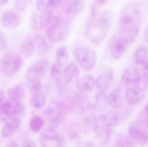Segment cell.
<instances>
[{
	"label": "cell",
	"mask_w": 148,
	"mask_h": 147,
	"mask_svg": "<svg viewBox=\"0 0 148 147\" xmlns=\"http://www.w3.org/2000/svg\"><path fill=\"white\" fill-rule=\"evenodd\" d=\"M70 20L62 16L55 17L52 23L47 27L46 35L51 41L60 42L66 39L70 32Z\"/></svg>",
	"instance_id": "cell-1"
},
{
	"label": "cell",
	"mask_w": 148,
	"mask_h": 147,
	"mask_svg": "<svg viewBox=\"0 0 148 147\" xmlns=\"http://www.w3.org/2000/svg\"><path fill=\"white\" fill-rule=\"evenodd\" d=\"M113 14L109 10L103 11L99 16L97 21L96 20L92 21H90L87 25V32L94 27L98 28L99 32L98 36L93 41L94 43L100 44L106 38L113 25Z\"/></svg>",
	"instance_id": "cell-2"
},
{
	"label": "cell",
	"mask_w": 148,
	"mask_h": 147,
	"mask_svg": "<svg viewBox=\"0 0 148 147\" xmlns=\"http://www.w3.org/2000/svg\"><path fill=\"white\" fill-rule=\"evenodd\" d=\"M142 16L140 4L134 1L129 2L123 5L120 11V26L138 25L141 20Z\"/></svg>",
	"instance_id": "cell-3"
},
{
	"label": "cell",
	"mask_w": 148,
	"mask_h": 147,
	"mask_svg": "<svg viewBox=\"0 0 148 147\" xmlns=\"http://www.w3.org/2000/svg\"><path fill=\"white\" fill-rule=\"evenodd\" d=\"M23 65V60L19 54L14 51L4 54L0 62V70L3 74L11 77L17 73Z\"/></svg>",
	"instance_id": "cell-4"
},
{
	"label": "cell",
	"mask_w": 148,
	"mask_h": 147,
	"mask_svg": "<svg viewBox=\"0 0 148 147\" xmlns=\"http://www.w3.org/2000/svg\"><path fill=\"white\" fill-rule=\"evenodd\" d=\"M77 61L85 70L91 71L95 68L97 60V54L93 48L87 47H78L75 50Z\"/></svg>",
	"instance_id": "cell-5"
},
{
	"label": "cell",
	"mask_w": 148,
	"mask_h": 147,
	"mask_svg": "<svg viewBox=\"0 0 148 147\" xmlns=\"http://www.w3.org/2000/svg\"><path fill=\"white\" fill-rule=\"evenodd\" d=\"M130 45L118 33L114 35L110 39L109 44V51L110 56L115 59L121 58L127 52Z\"/></svg>",
	"instance_id": "cell-6"
},
{
	"label": "cell",
	"mask_w": 148,
	"mask_h": 147,
	"mask_svg": "<svg viewBox=\"0 0 148 147\" xmlns=\"http://www.w3.org/2000/svg\"><path fill=\"white\" fill-rule=\"evenodd\" d=\"M128 134L134 142L140 146H144L148 142V128L138 120L130 123Z\"/></svg>",
	"instance_id": "cell-7"
},
{
	"label": "cell",
	"mask_w": 148,
	"mask_h": 147,
	"mask_svg": "<svg viewBox=\"0 0 148 147\" xmlns=\"http://www.w3.org/2000/svg\"><path fill=\"white\" fill-rule=\"evenodd\" d=\"M49 63L46 59H41L30 66L26 73V79L29 82L43 78L49 69Z\"/></svg>",
	"instance_id": "cell-8"
},
{
	"label": "cell",
	"mask_w": 148,
	"mask_h": 147,
	"mask_svg": "<svg viewBox=\"0 0 148 147\" xmlns=\"http://www.w3.org/2000/svg\"><path fill=\"white\" fill-rule=\"evenodd\" d=\"M40 142L42 146L60 147L62 146V141L56 130L53 129H47L42 133Z\"/></svg>",
	"instance_id": "cell-9"
},
{
	"label": "cell",
	"mask_w": 148,
	"mask_h": 147,
	"mask_svg": "<svg viewBox=\"0 0 148 147\" xmlns=\"http://www.w3.org/2000/svg\"><path fill=\"white\" fill-rule=\"evenodd\" d=\"M46 114L49 121L54 124H60L64 118L62 109L59 103L55 100L49 102L46 110Z\"/></svg>",
	"instance_id": "cell-10"
},
{
	"label": "cell",
	"mask_w": 148,
	"mask_h": 147,
	"mask_svg": "<svg viewBox=\"0 0 148 147\" xmlns=\"http://www.w3.org/2000/svg\"><path fill=\"white\" fill-rule=\"evenodd\" d=\"M139 25L120 26L118 33L121 35L130 45L134 43L138 38L140 34Z\"/></svg>",
	"instance_id": "cell-11"
},
{
	"label": "cell",
	"mask_w": 148,
	"mask_h": 147,
	"mask_svg": "<svg viewBox=\"0 0 148 147\" xmlns=\"http://www.w3.org/2000/svg\"><path fill=\"white\" fill-rule=\"evenodd\" d=\"M114 79V72L112 69L101 74L95 80V86L100 91L105 92L112 85Z\"/></svg>",
	"instance_id": "cell-12"
},
{
	"label": "cell",
	"mask_w": 148,
	"mask_h": 147,
	"mask_svg": "<svg viewBox=\"0 0 148 147\" xmlns=\"http://www.w3.org/2000/svg\"><path fill=\"white\" fill-rule=\"evenodd\" d=\"M65 12L71 15H77L81 14L84 8V0H65Z\"/></svg>",
	"instance_id": "cell-13"
},
{
	"label": "cell",
	"mask_w": 148,
	"mask_h": 147,
	"mask_svg": "<svg viewBox=\"0 0 148 147\" xmlns=\"http://www.w3.org/2000/svg\"><path fill=\"white\" fill-rule=\"evenodd\" d=\"M1 21L3 26L6 27L15 28L20 25L21 20L16 13L12 11H8L3 15Z\"/></svg>",
	"instance_id": "cell-14"
},
{
	"label": "cell",
	"mask_w": 148,
	"mask_h": 147,
	"mask_svg": "<svg viewBox=\"0 0 148 147\" xmlns=\"http://www.w3.org/2000/svg\"><path fill=\"white\" fill-rule=\"evenodd\" d=\"M143 92L136 88L134 86L127 89L126 92V98L127 102L130 106L137 105L143 98Z\"/></svg>",
	"instance_id": "cell-15"
},
{
	"label": "cell",
	"mask_w": 148,
	"mask_h": 147,
	"mask_svg": "<svg viewBox=\"0 0 148 147\" xmlns=\"http://www.w3.org/2000/svg\"><path fill=\"white\" fill-rule=\"evenodd\" d=\"M35 46L34 39L30 35H27L21 42L19 49L21 54L25 58H29L34 53Z\"/></svg>",
	"instance_id": "cell-16"
},
{
	"label": "cell",
	"mask_w": 148,
	"mask_h": 147,
	"mask_svg": "<svg viewBox=\"0 0 148 147\" xmlns=\"http://www.w3.org/2000/svg\"><path fill=\"white\" fill-rule=\"evenodd\" d=\"M80 75V70L74 63L69 64L64 70V77L66 82L72 83L77 79Z\"/></svg>",
	"instance_id": "cell-17"
},
{
	"label": "cell",
	"mask_w": 148,
	"mask_h": 147,
	"mask_svg": "<svg viewBox=\"0 0 148 147\" xmlns=\"http://www.w3.org/2000/svg\"><path fill=\"white\" fill-rule=\"evenodd\" d=\"M34 40L38 51L40 53H46L50 49V46L47 38L42 34L36 33Z\"/></svg>",
	"instance_id": "cell-18"
},
{
	"label": "cell",
	"mask_w": 148,
	"mask_h": 147,
	"mask_svg": "<svg viewBox=\"0 0 148 147\" xmlns=\"http://www.w3.org/2000/svg\"><path fill=\"white\" fill-rule=\"evenodd\" d=\"M122 102V92L120 88L113 90L108 97V103L112 108H116L120 107Z\"/></svg>",
	"instance_id": "cell-19"
},
{
	"label": "cell",
	"mask_w": 148,
	"mask_h": 147,
	"mask_svg": "<svg viewBox=\"0 0 148 147\" xmlns=\"http://www.w3.org/2000/svg\"><path fill=\"white\" fill-rule=\"evenodd\" d=\"M25 95V90L21 85L13 86L8 91L9 97L13 102H20L24 97Z\"/></svg>",
	"instance_id": "cell-20"
},
{
	"label": "cell",
	"mask_w": 148,
	"mask_h": 147,
	"mask_svg": "<svg viewBox=\"0 0 148 147\" xmlns=\"http://www.w3.org/2000/svg\"><path fill=\"white\" fill-rule=\"evenodd\" d=\"M95 85V80L93 76L85 75L83 76L79 82V86L82 90L85 92L92 91Z\"/></svg>",
	"instance_id": "cell-21"
},
{
	"label": "cell",
	"mask_w": 148,
	"mask_h": 147,
	"mask_svg": "<svg viewBox=\"0 0 148 147\" xmlns=\"http://www.w3.org/2000/svg\"><path fill=\"white\" fill-rule=\"evenodd\" d=\"M54 18V13L49 9L40 12L39 20L41 28L47 27L52 23Z\"/></svg>",
	"instance_id": "cell-22"
},
{
	"label": "cell",
	"mask_w": 148,
	"mask_h": 147,
	"mask_svg": "<svg viewBox=\"0 0 148 147\" xmlns=\"http://www.w3.org/2000/svg\"><path fill=\"white\" fill-rule=\"evenodd\" d=\"M133 84L136 88L144 92L148 89V74L137 75L134 79Z\"/></svg>",
	"instance_id": "cell-23"
},
{
	"label": "cell",
	"mask_w": 148,
	"mask_h": 147,
	"mask_svg": "<svg viewBox=\"0 0 148 147\" xmlns=\"http://www.w3.org/2000/svg\"><path fill=\"white\" fill-rule=\"evenodd\" d=\"M148 48L146 46L139 47L135 52L134 59L136 63L139 65H143L147 60Z\"/></svg>",
	"instance_id": "cell-24"
},
{
	"label": "cell",
	"mask_w": 148,
	"mask_h": 147,
	"mask_svg": "<svg viewBox=\"0 0 148 147\" xmlns=\"http://www.w3.org/2000/svg\"><path fill=\"white\" fill-rule=\"evenodd\" d=\"M114 143L117 147H132L134 142L132 139L123 134H117L114 138Z\"/></svg>",
	"instance_id": "cell-25"
},
{
	"label": "cell",
	"mask_w": 148,
	"mask_h": 147,
	"mask_svg": "<svg viewBox=\"0 0 148 147\" xmlns=\"http://www.w3.org/2000/svg\"><path fill=\"white\" fill-rule=\"evenodd\" d=\"M56 63L63 66L68 61L69 54L66 47L65 46L59 47L56 53Z\"/></svg>",
	"instance_id": "cell-26"
},
{
	"label": "cell",
	"mask_w": 148,
	"mask_h": 147,
	"mask_svg": "<svg viewBox=\"0 0 148 147\" xmlns=\"http://www.w3.org/2000/svg\"><path fill=\"white\" fill-rule=\"evenodd\" d=\"M46 101L45 96L40 92L33 94L30 100V103L34 108L40 109L44 107Z\"/></svg>",
	"instance_id": "cell-27"
},
{
	"label": "cell",
	"mask_w": 148,
	"mask_h": 147,
	"mask_svg": "<svg viewBox=\"0 0 148 147\" xmlns=\"http://www.w3.org/2000/svg\"><path fill=\"white\" fill-rule=\"evenodd\" d=\"M62 67L63 66L57 63L53 64L50 67V74L56 82H60L64 77V70Z\"/></svg>",
	"instance_id": "cell-28"
},
{
	"label": "cell",
	"mask_w": 148,
	"mask_h": 147,
	"mask_svg": "<svg viewBox=\"0 0 148 147\" xmlns=\"http://www.w3.org/2000/svg\"><path fill=\"white\" fill-rule=\"evenodd\" d=\"M44 124L45 122L42 117L38 116H35L30 120L29 126L33 132L38 133L42 129Z\"/></svg>",
	"instance_id": "cell-29"
},
{
	"label": "cell",
	"mask_w": 148,
	"mask_h": 147,
	"mask_svg": "<svg viewBox=\"0 0 148 147\" xmlns=\"http://www.w3.org/2000/svg\"><path fill=\"white\" fill-rule=\"evenodd\" d=\"M108 103V97L104 92L100 91L95 96V106L98 110L102 111L106 108Z\"/></svg>",
	"instance_id": "cell-30"
},
{
	"label": "cell",
	"mask_w": 148,
	"mask_h": 147,
	"mask_svg": "<svg viewBox=\"0 0 148 147\" xmlns=\"http://www.w3.org/2000/svg\"><path fill=\"white\" fill-rule=\"evenodd\" d=\"M15 127L9 121L4 124L1 130L2 136L4 138H9L17 131Z\"/></svg>",
	"instance_id": "cell-31"
},
{
	"label": "cell",
	"mask_w": 148,
	"mask_h": 147,
	"mask_svg": "<svg viewBox=\"0 0 148 147\" xmlns=\"http://www.w3.org/2000/svg\"><path fill=\"white\" fill-rule=\"evenodd\" d=\"M14 104L9 102H6L0 104V110L2 115L6 116H12L13 115Z\"/></svg>",
	"instance_id": "cell-32"
},
{
	"label": "cell",
	"mask_w": 148,
	"mask_h": 147,
	"mask_svg": "<svg viewBox=\"0 0 148 147\" xmlns=\"http://www.w3.org/2000/svg\"><path fill=\"white\" fill-rule=\"evenodd\" d=\"M134 78L131 77L130 71L129 69H126L124 70L121 77V82L123 85L127 86L131 83H133Z\"/></svg>",
	"instance_id": "cell-33"
},
{
	"label": "cell",
	"mask_w": 148,
	"mask_h": 147,
	"mask_svg": "<svg viewBox=\"0 0 148 147\" xmlns=\"http://www.w3.org/2000/svg\"><path fill=\"white\" fill-rule=\"evenodd\" d=\"M14 110L13 115L21 116L25 112V106L23 104L20 102H14Z\"/></svg>",
	"instance_id": "cell-34"
},
{
	"label": "cell",
	"mask_w": 148,
	"mask_h": 147,
	"mask_svg": "<svg viewBox=\"0 0 148 147\" xmlns=\"http://www.w3.org/2000/svg\"><path fill=\"white\" fill-rule=\"evenodd\" d=\"M29 83L30 84V89L33 94L41 92L42 85L40 80H35Z\"/></svg>",
	"instance_id": "cell-35"
},
{
	"label": "cell",
	"mask_w": 148,
	"mask_h": 147,
	"mask_svg": "<svg viewBox=\"0 0 148 147\" xmlns=\"http://www.w3.org/2000/svg\"><path fill=\"white\" fill-rule=\"evenodd\" d=\"M36 7L37 10L39 12H41L46 9H49L48 0H36Z\"/></svg>",
	"instance_id": "cell-36"
},
{
	"label": "cell",
	"mask_w": 148,
	"mask_h": 147,
	"mask_svg": "<svg viewBox=\"0 0 148 147\" xmlns=\"http://www.w3.org/2000/svg\"><path fill=\"white\" fill-rule=\"evenodd\" d=\"M27 0H15V6L19 11L23 12L27 8Z\"/></svg>",
	"instance_id": "cell-37"
},
{
	"label": "cell",
	"mask_w": 148,
	"mask_h": 147,
	"mask_svg": "<svg viewBox=\"0 0 148 147\" xmlns=\"http://www.w3.org/2000/svg\"><path fill=\"white\" fill-rule=\"evenodd\" d=\"M7 46L6 35L2 31H0V51H3Z\"/></svg>",
	"instance_id": "cell-38"
},
{
	"label": "cell",
	"mask_w": 148,
	"mask_h": 147,
	"mask_svg": "<svg viewBox=\"0 0 148 147\" xmlns=\"http://www.w3.org/2000/svg\"><path fill=\"white\" fill-rule=\"evenodd\" d=\"M38 16L36 12L31 14L30 20V26L32 29H36L38 26Z\"/></svg>",
	"instance_id": "cell-39"
},
{
	"label": "cell",
	"mask_w": 148,
	"mask_h": 147,
	"mask_svg": "<svg viewBox=\"0 0 148 147\" xmlns=\"http://www.w3.org/2000/svg\"><path fill=\"white\" fill-rule=\"evenodd\" d=\"M49 8L56 9H58L62 3L63 0H48Z\"/></svg>",
	"instance_id": "cell-40"
},
{
	"label": "cell",
	"mask_w": 148,
	"mask_h": 147,
	"mask_svg": "<svg viewBox=\"0 0 148 147\" xmlns=\"http://www.w3.org/2000/svg\"><path fill=\"white\" fill-rule=\"evenodd\" d=\"M137 120L140 121L148 128V116L143 112V111L139 114Z\"/></svg>",
	"instance_id": "cell-41"
},
{
	"label": "cell",
	"mask_w": 148,
	"mask_h": 147,
	"mask_svg": "<svg viewBox=\"0 0 148 147\" xmlns=\"http://www.w3.org/2000/svg\"><path fill=\"white\" fill-rule=\"evenodd\" d=\"M110 126L114 127L118 125L119 122V117L117 114H115L112 115L111 117H109Z\"/></svg>",
	"instance_id": "cell-42"
},
{
	"label": "cell",
	"mask_w": 148,
	"mask_h": 147,
	"mask_svg": "<svg viewBox=\"0 0 148 147\" xmlns=\"http://www.w3.org/2000/svg\"><path fill=\"white\" fill-rule=\"evenodd\" d=\"M23 147H36V145L30 140H26L23 142Z\"/></svg>",
	"instance_id": "cell-43"
},
{
	"label": "cell",
	"mask_w": 148,
	"mask_h": 147,
	"mask_svg": "<svg viewBox=\"0 0 148 147\" xmlns=\"http://www.w3.org/2000/svg\"><path fill=\"white\" fill-rule=\"evenodd\" d=\"M108 0H95V3L97 6H102L108 2Z\"/></svg>",
	"instance_id": "cell-44"
},
{
	"label": "cell",
	"mask_w": 148,
	"mask_h": 147,
	"mask_svg": "<svg viewBox=\"0 0 148 147\" xmlns=\"http://www.w3.org/2000/svg\"><path fill=\"white\" fill-rule=\"evenodd\" d=\"M141 5L145 9H148V0H141Z\"/></svg>",
	"instance_id": "cell-45"
},
{
	"label": "cell",
	"mask_w": 148,
	"mask_h": 147,
	"mask_svg": "<svg viewBox=\"0 0 148 147\" xmlns=\"http://www.w3.org/2000/svg\"><path fill=\"white\" fill-rule=\"evenodd\" d=\"M7 146L9 147H17L19 146L17 143L15 141H10L8 143Z\"/></svg>",
	"instance_id": "cell-46"
},
{
	"label": "cell",
	"mask_w": 148,
	"mask_h": 147,
	"mask_svg": "<svg viewBox=\"0 0 148 147\" xmlns=\"http://www.w3.org/2000/svg\"><path fill=\"white\" fill-rule=\"evenodd\" d=\"M143 70L145 73L148 74V60H147L143 64Z\"/></svg>",
	"instance_id": "cell-47"
},
{
	"label": "cell",
	"mask_w": 148,
	"mask_h": 147,
	"mask_svg": "<svg viewBox=\"0 0 148 147\" xmlns=\"http://www.w3.org/2000/svg\"><path fill=\"white\" fill-rule=\"evenodd\" d=\"M145 39L146 41L148 44V23L146 27L145 32Z\"/></svg>",
	"instance_id": "cell-48"
},
{
	"label": "cell",
	"mask_w": 148,
	"mask_h": 147,
	"mask_svg": "<svg viewBox=\"0 0 148 147\" xmlns=\"http://www.w3.org/2000/svg\"><path fill=\"white\" fill-rule=\"evenodd\" d=\"M4 95L3 91L0 90V104L2 102L4 99Z\"/></svg>",
	"instance_id": "cell-49"
},
{
	"label": "cell",
	"mask_w": 148,
	"mask_h": 147,
	"mask_svg": "<svg viewBox=\"0 0 148 147\" xmlns=\"http://www.w3.org/2000/svg\"><path fill=\"white\" fill-rule=\"evenodd\" d=\"M143 111V112L148 116V102L146 104V105H145Z\"/></svg>",
	"instance_id": "cell-50"
},
{
	"label": "cell",
	"mask_w": 148,
	"mask_h": 147,
	"mask_svg": "<svg viewBox=\"0 0 148 147\" xmlns=\"http://www.w3.org/2000/svg\"><path fill=\"white\" fill-rule=\"evenodd\" d=\"M9 0H0V3L3 4H5L8 3Z\"/></svg>",
	"instance_id": "cell-51"
},
{
	"label": "cell",
	"mask_w": 148,
	"mask_h": 147,
	"mask_svg": "<svg viewBox=\"0 0 148 147\" xmlns=\"http://www.w3.org/2000/svg\"><path fill=\"white\" fill-rule=\"evenodd\" d=\"M2 114L1 113V110H0V119H1V117Z\"/></svg>",
	"instance_id": "cell-52"
},
{
	"label": "cell",
	"mask_w": 148,
	"mask_h": 147,
	"mask_svg": "<svg viewBox=\"0 0 148 147\" xmlns=\"http://www.w3.org/2000/svg\"></svg>",
	"instance_id": "cell-53"
}]
</instances>
